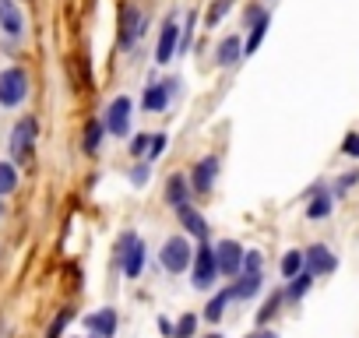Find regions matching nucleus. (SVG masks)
Wrapping results in <instances>:
<instances>
[{"label":"nucleus","mask_w":359,"mask_h":338,"mask_svg":"<svg viewBox=\"0 0 359 338\" xmlns=\"http://www.w3.org/2000/svg\"><path fill=\"white\" fill-rule=\"evenodd\" d=\"M314 278H317L314 271H306V268H303V271H299V275H296V278L289 282V289H285V296H289V300H303L306 293H310V286H314Z\"/></svg>","instance_id":"412c9836"},{"label":"nucleus","mask_w":359,"mask_h":338,"mask_svg":"<svg viewBox=\"0 0 359 338\" xmlns=\"http://www.w3.org/2000/svg\"><path fill=\"white\" fill-rule=\"evenodd\" d=\"M85 328H88L95 338H113V335H117V310L106 307V310H99V314H88V317H85Z\"/></svg>","instance_id":"dca6fc26"},{"label":"nucleus","mask_w":359,"mask_h":338,"mask_svg":"<svg viewBox=\"0 0 359 338\" xmlns=\"http://www.w3.org/2000/svg\"><path fill=\"white\" fill-rule=\"evenodd\" d=\"M310 194H314V201L306 204V218H328V215H331V208H335V194H331V191H324L321 184H317Z\"/></svg>","instance_id":"a211bd4d"},{"label":"nucleus","mask_w":359,"mask_h":338,"mask_svg":"<svg viewBox=\"0 0 359 338\" xmlns=\"http://www.w3.org/2000/svg\"><path fill=\"white\" fill-rule=\"evenodd\" d=\"M229 300H233V289H222V293H215V296H212V303H208V310H204V321H219V317L226 314Z\"/></svg>","instance_id":"b1692460"},{"label":"nucleus","mask_w":359,"mask_h":338,"mask_svg":"<svg viewBox=\"0 0 359 338\" xmlns=\"http://www.w3.org/2000/svg\"><path fill=\"white\" fill-rule=\"evenodd\" d=\"M342 152L349 155V159H359V134L352 131V134H345V141H342Z\"/></svg>","instance_id":"72a5a7b5"},{"label":"nucleus","mask_w":359,"mask_h":338,"mask_svg":"<svg viewBox=\"0 0 359 338\" xmlns=\"http://www.w3.org/2000/svg\"><path fill=\"white\" fill-rule=\"evenodd\" d=\"M71 317H74V310H60V314H57V321L49 324V335H46V338H60V331L67 328V321H71Z\"/></svg>","instance_id":"7c9ffc66"},{"label":"nucleus","mask_w":359,"mask_h":338,"mask_svg":"<svg viewBox=\"0 0 359 338\" xmlns=\"http://www.w3.org/2000/svg\"><path fill=\"white\" fill-rule=\"evenodd\" d=\"M159 264L169 271V275H180L194 264V247L187 243V236H169L159 250Z\"/></svg>","instance_id":"20e7f679"},{"label":"nucleus","mask_w":359,"mask_h":338,"mask_svg":"<svg viewBox=\"0 0 359 338\" xmlns=\"http://www.w3.org/2000/svg\"><path fill=\"white\" fill-rule=\"evenodd\" d=\"M190 177H183V173H173L169 180H166V187H162V201L166 204H173L176 211L183 208V204H190Z\"/></svg>","instance_id":"4468645a"},{"label":"nucleus","mask_w":359,"mask_h":338,"mask_svg":"<svg viewBox=\"0 0 359 338\" xmlns=\"http://www.w3.org/2000/svg\"><path fill=\"white\" fill-rule=\"evenodd\" d=\"M247 338H278V331H272V328H258V331H250Z\"/></svg>","instance_id":"c9c22d12"},{"label":"nucleus","mask_w":359,"mask_h":338,"mask_svg":"<svg viewBox=\"0 0 359 338\" xmlns=\"http://www.w3.org/2000/svg\"><path fill=\"white\" fill-rule=\"evenodd\" d=\"M194 331H197V317H194V314H183L180 324H176V338H190Z\"/></svg>","instance_id":"c756f323"},{"label":"nucleus","mask_w":359,"mask_h":338,"mask_svg":"<svg viewBox=\"0 0 359 338\" xmlns=\"http://www.w3.org/2000/svg\"><path fill=\"white\" fill-rule=\"evenodd\" d=\"M148 177H151V166H148V162H137V166L131 169V184H134V187H144Z\"/></svg>","instance_id":"c85d7f7f"},{"label":"nucleus","mask_w":359,"mask_h":338,"mask_svg":"<svg viewBox=\"0 0 359 338\" xmlns=\"http://www.w3.org/2000/svg\"><path fill=\"white\" fill-rule=\"evenodd\" d=\"M243 257H247V250H243L236 240H222V243L215 247L219 275H226V278H236V275L243 271Z\"/></svg>","instance_id":"9d476101"},{"label":"nucleus","mask_w":359,"mask_h":338,"mask_svg":"<svg viewBox=\"0 0 359 338\" xmlns=\"http://www.w3.org/2000/svg\"><path fill=\"white\" fill-rule=\"evenodd\" d=\"M268 25H272V18L265 15V18H258L250 25V32H247V39H243V53L250 56V53H258V46H261V39L268 35Z\"/></svg>","instance_id":"6ab92c4d"},{"label":"nucleus","mask_w":359,"mask_h":338,"mask_svg":"<svg viewBox=\"0 0 359 338\" xmlns=\"http://www.w3.org/2000/svg\"><path fill=\"white\" fill-rule=\"evenodd\" d=\"M0 215H4V201H0Z\"/></svg>","instance_id":"4c0bfd02"},{"label":"nucleus","mask_w":359,"mask_h":338,"mask_svg":"<svg viewBox=\"0 0 359 338\" xmlns=\"http://www.w3.org/2000/svg\"><path fill=\"white\" fill-rule=\"evenodd\" d=\"M176 215H180V222H183V230H187V233H190L194 240H201V243L208 240V222H204V215H201V211H194L190 204H183V208H180Z\"/></svg>","instance_id":"f3484780"},{"label":"nucleus","mask_w":359,"mask_h":338,"mask_svg":"<svg viewBox=\"0 0 359 338\" xmlns=\"http://www.w3.org/2000/svg\"><path fill=\"white\" fill-rule=\"evenodd\" d=\"M356 180H359V173H345V177H342V180L335 184V191H331V194H335V201H338V198H342V194H345V191H349V187L356 184Z\"/></svg>","instance_id":"f704fd0d"},{"label":"nucleus","mask_w":359,"mask_h":338,"mask_svg":"<svg viewBox=\"0 0 359 338\" xmlns=\"http://www.w3.org/2000/svg\"><path fill=\"white\" fill-rule=\"evenodd\" d=\"M15 187H18V169H15V162H0V198L15 194Z\"/></svg>","instance_id":"5701e85b"},{"label":"nucleus","mask_w":359,"mask_h":338,"mask_svg":"<svg viewBox=\"0 0 359 338\" xmlns=\"http://www.w3.org/2000/svg\"><path fill=\"white\" fill-rule=\"evenodd\" d=\"M131 109H134L131 95H117V99L110 102L106 117H102V124H106V134H113V138H127V131H131Z\"/></svg>","instance_id":"423d86ee"},{"label":"nucleus","mask_w":359,"mask_h":338,"mask_svg":"<svg viewBox=\"0 0 359 338\" xmlns=\"http://www.w3.org/2000/svg\"><path fill=\"white\" fill-rule=\"evenodd\" d=\"M243 56H247V53H243V39H240V35H226V39L215 46V64H219V67H236Z\"/></svg>","instance_id":"2eb2a0df"},{"label":"nucleus","mask_w":359,"mask_h":338,"mask_svg":"<svg viewBox=\"0 0 359 338\" xmlns=\"http://www.w3.org/2000/svg\"><path fill=\"white\" fill-rule=\"evenodd\" d=\"M303 268H306V257H303V250H289V254L282 257V275H285L289 282H292V278H296Z\"/></svg>","instance_id":"393cba45"},{"label":"nucleus","mask_w":359,"mask_h":338,"mask_svg":"<svg viewBox=\"0 0 359 338\" xmlns=\"http://www.w3.org/2000/svg\"><path fill=\"white\" fill-rule=\"evenodd\" d=\"M261 264H265L261 250H247V257H243V275H261Z\"/></svg>","instance_id":"cd10ccee"},{"label":"nucleus","mask_w":359,"mask_h":338,"mask_svg":"<svg viewBox=\"0 0 359 338\" xmlns=\"http://www.w3.org/2000/svg\"><path fill=\"white\" fill-rule=\"evenodd\" d=\"M28 71L25 67H4L0 71V109H18L28 99Z\"/></svg>","instance_id":"f257e3e1"},{"label":"nucleus","mask_w":359,"mask_h":338,"mask_svg":"<svg viewBox=\"0 0 359 338\" xmlns=\"http://www.w3.org/2000/svg\"><path fill=\"white\" fill-rule=\"evenodd\" d=\"M229 11H233V0H212V8H208V18H204V25L215 29V25H219Z\"/></svg>","instance_id":"bb28decb"},{"label":"nucleus","mask_w":359,"mask_h":338,"mask_svg":"<svg viewBox=\"0 0 359 338\" xmlns=\"http://www.w3.org/2000/svg\"><path fill=\"white\" fill-rule=\"evenodd\" d=\"M176 85H180L176 78H169V81H148V88H144V95H141V109H144V113H166Z\"/></svg>","instance_id":"0eeeda50"},{"label":"nucleus","mask_w":359,"mask_h":338,"mask_svg":"<svg viewBox=\"0 0 359 338\" xmlns=\"http://www.w3.org/2000/svg\"><path fill=\"white\" fill-rule=\"evenodd\" d=\"M166 148H169V138H166V134H151V148H148V159H159Z\"/></svg>","instance_id":"473e14b6"},{"label":"nucleus","mask_w":359,"mask_h":338,"mask_svg":"<svg viewBox=\"0 0 359 338\" xmlns=\"http://www.w3.org/2000/svg\"><path fill=\"white\" fill-rule=\"evenodd\" d=\"M180 42H183V29L176 25V15H169V18H166V25H162V32H159L156 61H159V64H169L173 56H176V49H180Z\"/></svg>","instance_id":"1a4fd4ad"},{"label":"nucleus","mask_w":359,"mask_h":338,"mask_svg":"<svg viewBox=\"0 0 359 338\" xmlns=\"http://www.w3.org/2000/svg\"><path fill=\"white\" fill-rule=\"evenodd\" d=\"M215 278H219L215 247H208V243H197V250H194V275H190L194 289H212V286H215Z\"/></svg>","instance_id":"39448f33"},{"label":"nucleus","mask_w":359,"mask_h":338,"mask_svg":"<svg viewBox=\"0 0 359 338\" xmlns=\"http://www.w3.org/2000/svg\"><path fill=\"white\" fill-rule=\"evenodd\" d=\"M144 254L148 250H144V240L137 233H124L117 240V261H120V268H124L127 278H137L144 271Z\"/></svg>","instance_id":"f03ea898"},{"label":"nucleus","mask_w":359,"mask_h":338,"mask_svg":"<svg viewBox=\"0 0 359 338\" xmlns=\"http://www.w3.org/2000/svg\"><path fill=\"white\" fill-rule=\"evenodd\" d=\"M303 257H306V271H314L317 278H321V275H331V271L338 268V257H335L324 243H310V247L303 250Z\"/></svg>","instance_id":"ddd939ff"},{"label":"nucleus","mask_w":359,"mask_h":338,"mask_svg":"<svg viewBox=\"0 0 359 338\" xmlns=\"http://www.w3.org/2000/svg\"><path fill=\"white\" fill-rule=\"evenodd\" d=\"M278 310H282V293H272V296H268V303L258 310V328H268V321H272Z\"/></svg>","instance_id":"a878e982"},{"label":"nucleus","mask_w":359,"mask_h":338,"mask_svg":"<svg viewBox=\"0 0 359 338\" xmlns=\"http://www.w3.org/2000/svg\"><path fill=\"white\" fill-rule=\"evenodd\" d=\"M0 32L8 39H25V15L18 11L15 0H0Z\"/></svg>","instance_id":"f8f14e48"},{"label":"nucleus","mask_w":359,"mask_h":338,"mask_svg":"<svg viewBox=\"0 0 359 338\" xmlns=\"http://www.w3.org/2000/svg\"><path fill=\"white\" fill-rule=\"evenodd\" d=\"M261 282H265V275H243L236 286H229V289H233V300H250V296H258V293H261Z\"/></svg>","instance_id":"aec40b11"},{"label":"nucleus","mask_w":359,"mask_h":338,"mask_svg":"<svg viewBox=\"0 0 359 338\" xmlns=\"http://www.w3.org/2000/svg\"><path fill=\"white\" fill-rule=\"evenodd\" d=\"M219 166H222L219 155H204V159H197L194 169H190V191H194V194H208V191L215 187Z\"/></svg>","instance_id":"6e6552de"},{"label":"nucleus","mask_w":359,"mask_h":338,"mask_svg":"<svg viewBox=\"0 0 359 338\" xmlns=\"http://www.w3.org/2000/svg\"><path fill=\"white\" fill-rule=\"evenodd\" d=\"M144 22H148V15L137 11V8H124L120 11V46L124 49H134V42L144 35Z\"/></svg>","instance_id":"9b49d317"},{"label":"nucleus","mask_w":359,"mask_h":338,"mask_svg":"<svg viewBox=\"0 0 359 338\" xmlns=\"http://www.w3.org/2000/svg\"><path fill=\"white\" fill-rule=\"evenodd\" d=\"M35 138H39L35 117H22V120L15 124V131H11V141H8L11 162H28V159H32V148H35Z\"/></svg>","instance_id":"7ed1b4c3"},{"label":"nucleus","mask_w":359,"mask_h":338,"mask_svg":"<svg viewBox=\"0 0 359 338\" xmlns=\"http://www.w3.org/2000/svg\"><path fill=\"white\" fill-rule=\"evenodd\" d=\"M208 338H222V335H208Z\"/></svg>","instance_id":"58836bf2"},{"label":"nucleus","mask_w":359,"mask_h":338,"mask_svg":"<svg viewBox=\"0 0 359 338\" xmlns=\"http://www.w3.org/2000/svg\"><path fill=\"white\" fill-rule=\"evenodd\" d=\"M159 331H162L166 338H176V328H173V324H169L166 317H159Z\"/></svg>","instance_id":"e433bc0d"},{"label":"nucleus","mask_w":359,"mask_h":338,"mask_svg":"<svg viewBox=\"0 0 359 338\" xmlns=\"http://www.w3.org/2000/svg\"><path fill=\"white\" fill-rule=\"evenodd\" d=\"M92 338H95V335H92Z\"/></svg>","instance_id":"ea45409f"},{"label":"nucleus","mask_w":359,"mask_h":338,"mask_svg":"<svg viewBox=\"0 0 359 338\" xmlns=\"http://www.w3.org/2000/svg\"><path fill=\"white\" fill-rule=\"evenodd\" d=\"M127 148H131V155H134V159H137V155H148V148H151V134H137Z\"/></svg>","instance_id":"2f4dec72"},{"label":"nucleus","mask_w":359,"mask_h":338,"mask_svg":"<svg viewBox=\"0 0 359 338\" xmlns=\"http://www.w3.org/2000/svg\"><path fill=\"white\" fill-rule=\"evenodd\" d=\"M102 134H106V124H102V120H88V124H85V145H81V148H85L88 155H95V152L102 148Z\"/></svg>","instance_id":"4be33fe9"}]
</instances>
